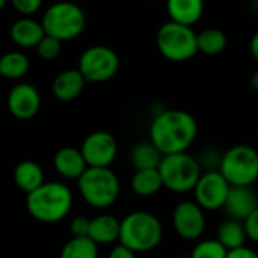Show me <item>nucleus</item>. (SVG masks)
Returning a JSON list of instances; mask_svg holds the SVG:
<instances>
[{
	"instance_id": "f257e3e1",
	"label": "nucleus",
	"mask_w": 258,
	"mask_h": 258,
	"mask_svg": "<svg viewBox=\"0 0 258 258\" xmlns=\"http://www.w3.org/2000/svg\"><path fill=\"white\" fill-rule=\"evenodd\" d=\"M197 135V119L189 112L180 109L160 112L150 127V141L163 156L187 151L195 142Z\"/></svg>"
},
{
	"instance_id": "f03ea898",
	"label": "nucleus",
	"mask_w": 258,
	"mask_h": 258,
	"mask_svg": "<svg viewBox=\"0 0 258 258\" xmlns=\"http://www.w3.org/2000/svg\"><path fill=\"white\" fill-rule=\"evenodd\" d=\"M26 207L36 221L54 224L71 212L73 194L63 183L44 181L39 187L27 194Z\"/></svg>"
},
{
	"instance_id": "7ed1b4c3",
	"label": "nucleus",
	"mask_w": 258,
	"mask_h": 258,
	"mask_svg": "<svg viewBox=\"0 0 258 258\" xmlns=\"http://www.w3.org/2000/svg\"><path fill=\"white\" fill-rule=\"evenodd\" d=\"M163 239V227L159 218L150 212L138 210L128 213L119 225V242L128 249L148 252L159 246Z\"/></svg>"
},
{
	"instance_id": "20e7f679",
	"label": "nucleus",
	"mask_w": 258,
	"mask_h": 258,
	"mask_svg": "<svg viewBox=\"0 0 258 258\" xmlns=\"http://www.w3.org/2000/svg\"><path fill=\"white\" fill-rule=\"evenodd\" d=\"M79 190L83 200L95 209L110 207L119 197V180L109 168L88 166L77 178Z\"/></svg>"
},
{
	"instance_id": "39448f33",
	"label": "nucleus",
	"mask_w": 258,
	"mask_h": 258,
	"mask_svg": "<svg viewBox=\"0 0 258 258\" xmlns=\"http://www.w3.org/2000/svg\"><path fill=\"white\" fill-rule=\"evenodd\" d=\"M157 169L160 172L163 187L174 194L192 192L203 174L198 160L187 154V151L163 156Z\"/></svg>"
},
{
	"instance_id": "423d86ee",
	"label": "nucleus",
	"mask_w": 258,
	"mask_h": 258,
	"mask_svg": "<svg viewBox=\"0 0 258 258\" xmlns=\"http://www.w3.org/2000/svg\"><path fill=\"white\" fill-rule=\"evenodd\" d=\"M156 42L162 56L171 62H186L198 53L197 32L171 20L159 27Z\"/></svg>"
},
{
	"instance_id": "0eeeda50",
	"label": "nucleus",
	"mask_w": 258,
	"mask_h": 258,
	"mask_svg": "<svg viewBox=\"0 0 258 258\" xmlns=\"http://www.w3.org/2000/svg\"><path fill=\"white\" fill-rule=\"evenodd\" d=\"M218 171L231 186H252L258 180V151L249 145H234L221 156Z\"/></svg>"
},
{
	"instance_id": "6e6552de",
	"label": "nucleus",
	"mask_w": 258,
	"mask_h": 258,
	"mask_svg": "<svg viewBox=\"0 0 258 258\" xmlns=\"http://www.w3.org/2000/svg\"><path fill=\"white\" fill-rule=\"evenodd\" d=\"M41 23L45 35L54 36L59 41H70L83 32L86 17L82 8L76 3L57 2L45 11Z\"/></svg>"
},
{
	"instance_id": "1a4fd4ad",
	"label": "nucleus",
	"mask_w": 258,
	"mask_h": 258,
	"mask_svg": "<svg viewBox=\"0 0 258 258\" xmlns=\"http://www.w3.org/2000/svg\"><path fill=\"white\" fill-rule=\"evenodd\" d=\"M119 70V57L110 47L94 45L85 50L79 60V71L86 82H106Z\"/></svg>"
},
{
	"instance_id": "9d476101",
	"label": "nucleus",
	"mask_w": 258,
	"mask_h": 258,
	"mask_svg": "<svg viewBox=\"0 0 258 258\" xmlns=\"http://www.w3.org/2000/svg\"><path fill=\"white\" fill-rule=\"evenodd\" d=\"M231 184L225 180V177L218 171H206L201 174L198 183L194 187L195 203L203 210H221L227 201Z\"/></svg>"
},
{
	"instance_id": "9b49d317",
	"label": "nucleus",
	"mask_w": 258,
	"mask_h": 258,
	"mask_svg": "<svg viewBox=\"0 0 258 258\" xmlns=\"http://www.w3.org/2000/svg\"><path fill=\"white\" fill-rule=\"evenodd\" d=\"M175 233L184 240H198L206 230L204 210L195 201H181L172 212Z\"/></svg>"
},
{
	"instance_id": "f8f14e48",
	"label": "nucleus",
	"mask_w": 258,
	"mask_h": 258,
	"mask_svg": "<svg viewBox=\"0 0 258 258\" xmlns=\"http://www.w3.org/2000/svg\"><path fill=\"white\" fill-rule=\"evenodd\" d=\"M88 166L106 168L115 160L118 145L115 138L107 132H94L82 144L80 148Z\"/></svg>"
},
{
	"instance_id": "ddd939ff",
	"label": "nucleus",
	"mask_w": 258,
	"mask_h": 258,
	"mask_svg": "<svg viewBox=\"0 0 258 258\" xmlns=\"http://www.w3.org/2000/svg\"><path fill=\"white\" fill-rule=\"evenodd\" d=\"M41 107V97L36 88L29 83H20L9 91L8 109L18 119L33 118Z\"/></svg>"
},
{
	"instance_id": "4468645a",
	"label": "nucleus",
	"mask_w": 258,
	"mask_h": 258,
	"mask_svg": "<svg viewBox=\"0 0 258 258\" xmlns=\"http://www.w3.org/2000/svg\"><path fill=\"white\" fill-rule=\"evenodd\" d=\"M258 207V197L251 186H231L224 210L230 219L243 222Z\"/></svg>"
},
{
	"instance_id": "2eb2a0df",
	"label": "nucleus",
	"mask_w": 258,
	"mask_h": 258,
	"mask_svg": "<svg viewBox=\"0 0 258 258\" xmlns=\"http://www.w3.org/2000/svg\"><path fill=\"white\" fill-rule=\"evenodd\" d=\"M45 32L42 27V23L30 18L23 17L17 20L11 27V38L12 41L23 48H32L36 47L38 42L44 38Z\"/></svg>"
},
{
	"instance_id": "dca6fc26",
	"label": "nucleus",
	"mask_w": 258,
	"mask_h": 258,
	"mask_svg": "<svg viewBox=\"0 0 258 258\" xmlns=\"http://www.w3.org/2000/svg\"><path fill=\"white\" fill-rule=\"evenodd\" d=\"M85 83L86 80L79 70H65L56 76L51 89L57 100L73 101L82 94Z\"/></svg>"
},
{
	"instance_id": "f3484780",
	"label": "nucleus",
	"mask_w": 258,
	"mask_h": 258,
	"mask_svg": "<svg viewBox=\"0 0 258 258\" xmlns=\"http://www.w3.org/2000/svg\"><path fill=\"white\" fill-rule=\"evenodd\" d=\"M53 165H54V169L57 171V174H60L65 178H76V180L88 168L82 151L76 150L73 147L60 148L54 154Z\"/></svg>"
},
{
	"instance_id": "a211bd4d",
	"label": "nucleus",
	"mask_w": 258,
	"mask_h": 258,
	"mask_svg": "<svg viewBox=\"0 0 258 258\" xmlns=\"http://www.w3.org/2000/svg\"><path fill=\"white\" fill-rule=\"evenodd\" d=\"M166 9L171 21L192 27L204 14V0H166Z\"/></svg>"
},
{
	"instance_id": "6ab92c4d",
	"label": "nucleus",
	"mask_w": 258,
	"mask_h": 258,
	"mask_svg": "<svg viewBox=\"0 0 258 258\" xmlns=\"http://www.w3.org/2000/svg\"><path fill=\"white\" fill-rule=\"evenodd\" d=\"M119 225H121V221H118L115 216L100 215L91 219L88 237L92 239L97 245L112 243L119 239Z\"/></svg>"
},
{
	"instance_id": "aec40b11",
	"label": "nucleus",
	"mask_w": 258,
	"mask_h": 258,
	"mask_svg": "<svg viewBox=\"0 0 258 258\" xmlns=\"http://www.w3.org/2000/svg\"><path fill=\"white\" fill-rule=\"evenodd\" d=\"M14 181L20 190L30 194L44 183V172L36 162L23 160L14 169Z\"/></svg>"
},
{
	"instance_id": "412c9836",
	"label": "nucleus",
	"mask_w": 258,
	"mask_h": 258,
	"mask_svg": "<svg viewBox=\"0 0 258 258\" xmlns=\"http://www.w3.org/2000/svg\"><path fill=\"white\" fill-rule=\"evenodd\" d=\"M163 159V154L160 150L151 142V141H144L139 142L133 147L130 160L135 169H157L160 162Z\"/></svg>"
},
{
	"instance_id": "4be33fe9",
	"label": "nucleus",
	"mask_w": 258,
	"mask_h": 258,
	"mask_svg": "<svg viewBox=\"0 0 258 258\" xmlns=\"http://www.w3.org/2000/svg\"><path fill=\"white\" fill-rule=\"evenodd\" d=\"M132 190L139 197H153L163 187L159 169H138L130 181Z\"/></svg>"
},
{
	"instance_id": "5701e85b",
	"label": "nucleus",
	"mask_w": 258,
	"mask_h": 258,
	"mask_svg": "<svg viewBox=\"0 0 258 258\" xmlns=\"http://www.w3.org/2000/svg\"><path fill=\"white\" fill-rule=\"evenodd\" d=\"M246 231L243 227V222L236 219H227L224 221L216 231V240L224 245L228 251L240 248L246 242Z\"/></svg>"
},
{
	"instance_id": "b1692460",
	"label": "nucleus",
	"mask_w": 258,
	"mask_h": 258,
	"mask_svg": "<svg viewBox=\"0 0 258 258\" xmlns=\"http://www.w3.org/2000/svg\"><path fill=\"white\" fill-rule=\"evenodd\" d=\"M227 35L216 27H209L197 33V44H198V51L209 54V56H216L221 54L227 48Z\"/></svg>"
},
{
	"instance_id": "393cba45",
	"label": "nucleus",
	"mask_w": 258,
	"mask_h": 258,
	"mask_svg": "<svg viewBox=\"0 0 258 258\" xmlns=\"http://www.w3.org/2000/svg\"><path fill=\"white\" fill-rule=\"evenodd\" d=\"M29 59L21 51H9L0 57V76L6 79H21L29 71Z\"/></svg>"
},
{
	"instance_id": "a878e982",
	"label": "nucleus",
	"mask_w": 258,
	"mask_h": 258,
	"mask_svg": "<svg viewBox=\"0 0 258 258\" xmlns=\"http://www.w3.org/2000/svg\"><path fill=\"white\" fill-rule=\"evenodd\" d=\"M60 258H98V245L89 237H71L62 248Z\"/></svg>"
},
{
	"instance_id": "bb28decb",
	"label": "nucleus",
	"mask_w": 258,
	"mask_h": 258,
	"mask_svg": "<svg viewBox=\"0 0 258 258\" xmlns=\"http://www.w3.org/2000/svg\"><path fill=\"white\" fill-rule=\"evenodd\" d=\"M227 254L228 249L224 248L222 243H219L216 239H207L195 245L190 258H227Z\"/></svg>"
},
{
	"instance_id": "cd10ccee",
	"label": "nucleus",
	"mask_w": 258,
	"mask_h": 258,
	"mask_svg": "<svg viewBox=\"0 0 258 258\" xmlns=\"http://www.w3.org/2000/svg\"><path fill=\"white\" fill-rule=\"evenodd\" d=\"M60 47H62V41H59L54 36L50 35H44V38L38 42L36 50L41 59L44 60H53L59 56L60 53Z\"/></svg>"
},
{
	"instance_id": "c85d7f7f",
	"label": "nucleus",
	"mask_w": 258,
	"mask_h": 258,
	"mask_svg": "<svg viewBox=\"0 0 258 258\" xmlns=\"http://www.w3.org/2000/svg\"><path fill=\"white\" fill-rule=\"evenodd\" d=\"M89 224H91V219H88L85 216H76L70 224V231H71L73 237H88Z\"/></svg>"
},
{
	"instance_id": "c756f323",
	"label": "nucleus",
	"mask_w": 258,
	"mask_h": 258,
	"mask_svg": "<svg viewBox=\"0 0 258 258\" xmlns=\"http://www.w3.org/2000/svg\"><path fill=\"white\" fill-rule=\"evenodd\" d=\"M14 8L24 17L33 15L36 11H39L42 0H12Z\"/></svg>"
},
{
	"instance_id": "7c9ffc66",
	"label": "nucleus",
	"mask_w": 258,
	"mask_h": 258,
	"mask_svg": "<svg viewBox=\"0 0 258 258\" xmlns=\"http://www.w3.org/2000/svg\"><path fill=\"white\" fill-rule=\"evenodd\" d=\"M243 227L246 231V237L258 243V207L243 221Z\"/></svg>"
},
{
	"instance_id": "2f4dec72",
	"label": "nucleus",
	"mask_w": 258,
	"mask_h": 258,
	"mask_svg": "<svg viewBox=\"0 0 258 258\" xmlns=\"http://www.w3.org/2000/svg\"><path fill=\"white\" fill-rule=\"evenodd\" d=\"M227 258H258V252H255V251L251 249V248H246V246L243 245V246H240V248H236V249L228 251Z\"/></svg>"
},
{
	"instance_id": "473e14b6",
	"label": "nucleus",
	"mask_w": 258,
	"mask_h": 258,
	"mask_svg": "<svg viewBox=\"0 0 258 258\" xmlns=\"http://www.w3.org/2000/svg\"><path fill=\"white\" fill-rule=\"evenodd\" d=\"M109 258H136V252L119 243L118 246H115V248L110 251Z\"/></svg>"
},
{
	"instance_id": "72a5a7b5",
	"label": "nucleus",
	"mask_w": 258,
	"mask_h": 258,
	"mask_svg": "<svg viewBox=\"0 0 258 258\" xmlns=\"http://www.w3.org/2000/svg\"><path fill=\"white\" fill-rule=\"evenodd\" d=\"M249 50H251V54L252 57L255 59V62L258 63V32L254 33V36L251 38V42H249Z\"/></svg>"
},
{
	"instance_id": "f704fd0d",
	"label": "nucleus",
	"mask_w": 258,
	"mask_h": 258,
	"mask_svg": "<svg viewBox=\"0 0 258 258\" xmlns=\"http://www.w3.org/2000/svg\"><path fill=\"white\" fill-rule=\"evenodd\" d=\"M249 83H251V88H252V89L258 91V70H255V71L252 73V76H251V79H249Z\"/></svg>"
},
{
	"instance_id": "c9c22d12",
	"label": "nucleus",
	"mask_w": 258,
	"mask_h": 258,
	"mask_svg": "<svg viewBox=\"0 0 258 258\" xmlns=\"http://www.w3.org/2000/svg\"><path fill=\"white\" fill-rule=\"evenodd\" d=\"M5 5H6V0H0V9L5 8Z\"/></svg>"
},
{
	"instance_id": "e433bc0d",
	"label": "nucleus",
	"mask_w": 258,
	"mask_h": 258,
	"mask_svg": "<svg viewBox=\"0 0 258 258\" xmlns=\"http://www.w3.org/2000/svg\"><path fill=\"white\" fill-rule=\"evenodd\" d=\"M257 144H258V127H257Z\"/></svg>"
},
{
	"instance_id": "4c0bfd02",
	"label": "nucleus",
	"mask_w": 258,
	"mask_h": 258,
	"mask_svg": "<svg viewBox=\"0 0 258 258\" xmlns=\"http://www.w3.org/2000/svg\"><path fill=\"white\" fill-rule=\"evenodd\" d=\"M148 2H157V0H148Z\"/></svg>"
},
{
	"instance_id": "58836bf2",
	"label": "nucleus",
	"mask_w": 258,
	"mask_h": 258,
	"mask_svg": "<svg viewBox=\"0 0 258 258\" xmlns=\"http://www.w3.org/2000/svg\"><path fill=\"white\" fill-rule=\"evenodd\" d=\"M257 21H258V15H257Z\"/></svg>"
},
{
	"instance_id": "ea45409f",
	"label": "nucleus",
	"mask_w": 258,
	"mask_h": 258,
	"mask_svg": "<svg viewBox=\"0 0 258 258\" xmlns=\"http://www.w3.org/2000/svg\"><path fill=\"white\" fill-rule=\"evenodd\" d=\"M0 77H2V76H0Z\"/></svg>"
}]
</instances>
